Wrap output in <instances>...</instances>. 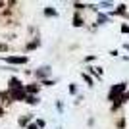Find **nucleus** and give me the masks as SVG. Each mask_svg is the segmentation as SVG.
I'll return each mask as SVG.
<instances>
[{"instance_id": "nucleus-10", "label": "nucleus", "mask_w": 129, "mask_h": 129, "mask_svg": "<svg viewBox=\"0 0 129 129\" xmlns=\"http://www.w3.org/2000/svg\"><path fill=\"white\" fill-rule=\"evenodd\" d=\"M121 31H123V33H129V25H123V27H121Z\"/></svg>"}, {"instance_id": "nucleus-1", "label": "nucleus", "mask_w": 129, "mask_h": 129, "mask_svg": "<svg viewBox=\"0 0 129 129\" xmlns=\"http://www.w3.org/2000/svg\"><path fill=\"white\" fill-rule=\"evenodd\" d=\"M10 96L14 98V100H25V89L23 87H19V89H12L10 91Z\"/></svg>"}, {"instance_id": "nucleus-9", "label": "nucleus", "mask_w": 129, "mask_h": 129, "mask_svg": "<svg viewBox=\"0 0 129 129\" xmlns=\"http://www.w3.org/2000/svg\"><path fill=\"white\" fill-rule=\"evenodd\" d=\"M46 16H56V10H50L48 8V10H46Z\"/></svg>"}, {"instance_id": "nucleus-11", "label": "nucleus", "mask_w": 129, "mask_h": 129, "mask_svg": "<svg viewBox=\"0 0 129 129\" xmlns=\"http://www.w3.org/2000/svg\"><path fill=\"white\" fill-rule=\"evenodd\" d=\"M6 50V44H0V52H4Z\"/></svg>"}, {"instance_id": "nucleus-8", "label": "nucleus", "mask_w": 129, "mask_h": 129, "mask_svg": "<svg viewBox=\"0 0 129 129\" xmlns=\"http://www.w3.org/2000/svg\"><path fill=\"white\" fill-rule=\"evenodd\" d=\"M46 73H48V68H43V70L39 71V75H41V77H44V75H46Z\"/></svg>"}, {"instance_id": "nucleus-3", "label": "nucleus", "mask_w": 129, "mask_h": 129, "mask_svg": "<svg viewBox=\"0 0 129 129\" xmlns=\"http://www.w3.org/2000/svg\"><path fill=\"white\" fill-rule=\"evenodd\" d=\"M6 62H10V64H25L27 56H10V58H6Z\"/></svg>"}, {"instance_id": "nucleus-5", "label": "nucleus", "mask_w": 129, "mask_h": 129, "mask_svg": "<svg viewBox=\"0 0 129 129\" xmlns=\"http://www.w3.org/2000/svg\"><path fill=\"white\" fill-rule=\"evenodd\" d=\"M25 100H27V102H29V104H37V102H39L37 98H35V96H31V94H29V96H27Z\"/></svg>"}, {"instance_id": "nucleus-7", "label": "nucleus", "mask_w": 129, "mask_h": 129, "mask_svg": "<svg viewBox=\"0 0 129 129\" xmlns=\"http://www.w3.org/2000/svg\"><path fill=\"white\" fill-rule=\"evenodd\" d=\"M29 119H31V116H27V118L19 119V125H27V123H29Z\"/></svg>"}, {"instance_id": "nucleus-4", "label": "nucleus", "mask_w": 129, "mask_h": 129, "mask_svg": "<svg viewBox=\"0 0 129 129\" xmlns=\"http://www.w3.org/2000/svg\"><path fill=\"white\" fill-rule=\"evenodd\" d=\"M39 91V85H29L27 87V92H37Z\"/></svg>"}, {"instance_id": "nucleus-6", "label": "nucleus", "mask_w": 129, "mask_h": 129, "mask_svg": "<svg viewBox=\"0 0 129 129\" xmlns=\"http://www.w3.org/2000/svg\"><path fill=\"white\" fill-rule=\"evenodd\" d=\"M73 21H75L73 25H77V27H79V25H83V23H81V17H79V14H75V17H73Z\"/></svg>"}, {"instance_id": "nucleus-2", "label": "nucleus", "mask_w": 129, "mask_h": 129, "mask_svg": "<svg viewBox=\"0 0 129 129\" xmlns=\"http://www.w3.org/2000/svg\"><path fill=\"white\" fill-rule=\"evenodd\" d=\"M125 91V83H119V85H116V87H112V91H110V100H114V98H118L121 92ZM121 98V96H119Z\"/></svg>"}, {"instance_id": "nucleus-12", "label": "nucleus", "mask_w": 129, "mask_h": 129, "mask_svg": "<svg viewBox=\"0 0 129 129\" xmlns=\"http://www.w3.org/2000/svg\"><path fill=\"white\" fill-rule=\"evenodd\" d=\"M2 114H4V110H2V108H0V116H2Z\"/></svg>"}, {"instance_id": "nucleus-13", "label": "nucleus", "mask_w": 129, "mask_h": 129, "mask_svg": "<svg viewBox=\"0 0 129 129\" xmlns=\"http://www.w3.org/2000/svg\"><path fill=\"white\" fill-rule=\"evenodd\" d=\"M0 6H4V4H2V2H0Z\"/></svg>"}]
</instances>
